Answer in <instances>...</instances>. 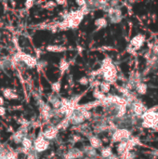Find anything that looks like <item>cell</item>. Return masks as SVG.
<instances>
[{"label": "cell", "mask_w": 158, "mask_h": 159, "mask_svg": "<svg viewBox=\"0 0 158 159\" xmlns=\"http://www.w3.org/2000/svg\"><path fill=\"white\" fill-rule=\"evenodd\" d=\"M144 41V38L143 37H141V35H137V37H134V39L132 40V44H133V46H135V47L138 49V48H140L142 43H143Z\"/></svg>", "instance_id": "cell-1"}, {"label": "cell", "mask_w": 158, "mask_h": 159, "mask_svg": "<svg viewBox=\"0 0 158 159\" xmlns=\"http://www.w3.org/2000/svg\"><path fill=\"white\" fill-rule=\"evenodd\" d=\"M134 110L136 112V114L138 115H141V114H144V111H145V107L143 106V104L141 103H136L134 106Z\"/></svg>", "instance_id": "cell-2"}, {"label": "cell", "mask_w": 158, "mask_h": 159, "mask_svg": "<svg viewBox=\"0 0 158 159\" xmlns=\"http://www.w3.org/2000/svg\"><path fill=\"white\" fill-rule=\"evenodd\" d=\"M146 89H147V87L144 84H140L139 86H138V91L141 94H144L146 92Z\"/></svg>", "instance_id": "cell-3"}, {"label": "cell", "mask_w": 158, "mask_h": 159, "mask_svg": "<svg viewBox=\"0 0 158 159\" xmlns=\"http://www.w3.org/2000/svg\"><path fill=\"white\" fill-rule=\"evenodd\" d=\"M154 51H155L156 53H158V45L154 47Z\"/></svg>", "instance_id": "cell-4"}]
</instances>
